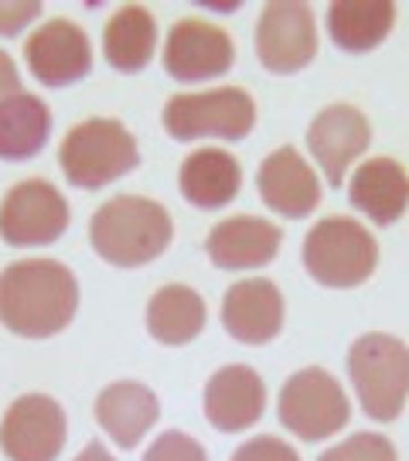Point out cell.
I'll use <instances>...</instances> for the list:
<instances>
[{
    "label": "cell",
    "mask_w": 409,
    "mask_h": 461,
    "mask_svg": "<svg viewBox=\"0 0 409 461\" xmlns=\"http://www.w3.org/2000/svg\"><path fill=\"white\" fill-rule=\"evenodd\" d=\"M79 308V284L58 260H21L0 274V321L24 339L68 329Z\"/></svg>",
    "instance_id": "obj_1"
},
{
    "label": "cell",
    "mask_w": 409,
    "mask_h": 461,
    "mask_svg": "<svg viewBox=\"0 0 409 461\" xmlns=\"http://www.w3.org/2000/svg\"><path fill=\"white\" fill-rule=\"evenodd\" d=\"M171 215L161 202L140 195L110 198L89 222L93 249L106 264L133 270L157 260L171 243Z\"/></svg>",
    "instance_id": "obj_2"
},
{
    "label": "cell",
    "mask_w": 409,
    "mask_h": 461,
    "mask_svg": "<svg viewBox=\"0 0 409 461\" xmlns=\"http://www.w3.org/2000/svg\"><path fill=\"white\" fill-rule=\"evenodd\" d=\"M58 161L72 188H102V185L123 178L127 171L137 167L140 150L133 133L110 116H93L82 120L66 133L62 148H58Z\"/></svg>",
    "instance_id": "obj_3"
},
{
    "label": "cell",
    "mask_w": 409,
    "mask_h": 461,
    "mask_svg": "<svg viewBox=\"0 0 409 461\" xmlns=\"http://www.w3.org/2000/svg\"><path fill=\"white\" fill-rule=\"evenodd\" d=\"M348 376L361 411L378 424L396 420L409 396V348L393 335H361L348 352Z\"/></svg>",
    "instance_id": "obj_4"
},
{
    "label": "cell",
    "mask_w": 409,
    "mask_h": 461,
    "mask_svg": "<svg viewBox=\"0 0 409 461\" xmlns=\"http://www.w3.org/2000/svg\"><path fill=\"white\" fill-rule=\"evenodd\" d=\"M304 267L325 287H359L376 274L378 243L355 219H321L304 240Z\"/></svg>",
    "instance_id": "obj_5"
},
{
    "label": "cell",
    "mask_w": 409,
    "mask_h": 461,
    "mask_svg": "<svg viewBox=\"0 0 409 461\" xmlns=\"http://www.w3.org/2000/svg\"><path fill=\"white\" fill-rule=\"evenodd\" d=\"M253 123H256V103L239 86L171 96L164 106V127L174 140H198V137L243 140L253 131Z\"/></svg>",
    "instance_id": "obj_6"
},
{
    "label": "cell",
    "mask_w": 409,
    "mask_h": 461,
    "mask_svg": "<svg viewBox=\"0 0 409 461\" xmlns=\"http://www.w3.org/2000/svg\"><path fill=\"white\" fill-rule=\"evenodd\" d=\"M351 407L342 383L325 369H300L280 390V424L300 441H325L348 424Z\"/></svg>",
    "instance_id": "obj_7"
},
{
    "label": "cell",
    "mask_w": 409,
    "mask_h": 461,
    "mask_svg": "<svg viewBox=\"0 0 409 461\" xmlns=\"http://www.w3.org/2000/svg\"><path fill=\"white\" fill-rule=\"evenodd\" d=\"M68 230V202L41 178L14 185L0 205V236L11 247H49Z\"/></svg>",
    "instance_id": "obj_8"
},
{
    "label": "cell",
    "mask_w": 409,
    "mask_h": 461,
    "mask_svg": "<svg viewBox=\"0 0 409 461\" xmlns=\"http://www.w3.org/2000/svg\"><path fill=\"white\" fill-rule=\"evenodd\" d=\"M256 55L270 72L287 76L311 66L317 55V32H314V14L300 0H277L266 4L256 24Z\"/></svg>",
    "instance_id": "obj_9"
},
{
    "label": "cell",
    "mask_w": 409,
    "mask_h": 461,
    "mask_svg": "<svg viewBox=\"0 0 409 461\" xmlns=\"http://www.w3.org/2000/svg\"><path fill=\"white\" fill-rule=\"evenodd\" d=\"M66 445V411L45 393L11 403L0 424V447L11 461H55Z\"/></svg>",
    "instance_id": "obj_10"
},
{
    "label": "cell",
    "mask_w": 409,
    "mask_h": 461,
    "mask_svg": "<svg viewBox=\"0 0 409 461\" xmlns=\"http://www.w3.org/2000/svg\"><path fill=\"white\" fill-rule=\"evenodd\" d=\"M24 59H28V68L38 83L62 89V86H72L89 76L93 45L79 24H72L66 17H55L28 38Z\"/></svg>",
    "instance_id": "obj_11"
},
{
    "label": "cell",
    "mask_w": 409,
    "mask_h": 461,
    "mask_svg": "<svg viewBox=\"0 0 409 461\" xmlns=\"http://www.w3.org/2000/svg\"><path fill=\"white\" fill-rule=\"evenodd\" d=\"M236 62V49L232 38L218 24L209 21H178L167 45H164V68L181 79V83H201V79H218L226 76Z\"/></svg>",
    "instance_id": "obj_12"
},
{
    "label": "cell",
    "mask_w": 409,
    "mask_h": 461,
    "mask_svg": "<svg viewBox=\"0 0 409 461\" xmlns=\"http://www.w3.org/2000/svg\"><path fill=\"white\" fill-rule=\"evenodd\" d=\"M372 140V127L361 116V110L348 106V103H334L314 116L311 131H307V148H311L314 161L321 165L325 178L331 188H342L348 165L369 150Z\"/></svg>",
    "instance_id": "obj_13"
},
{
    "label": "cell",
    "mask_w": 409,
    "mask_h": 461,
    "mask_svg": "<svg viewBox=\"0 0 409 461\" xmlns=\"http://www.w3.org/2000/svg\"><path fill=\"white\" fill-rule=\"evenodd\" d=\"M222 325L236 342H245V346L273 342L283 329L280 287L266 277L232 284L226 291V301H222Z\"/></svg>",
    "instance_id": "obj_14"
},
{
    "label": "cell",
    "mask_w": 409,
    "mask_h": 461,
    "mask_svg": "<svg viewBox=\"0 0 409 461\" xmlns=\"http://www.w3.org/2000/svg\"><path fill=\"white\" fill-rule=\"evenodd\" d=\"M266 411V386L249 366H222L205 386V417L215 430H249Z\"/></svg>",
    "instance_id": "obj_15"
},
{
    "label": "cell",
    "mask_w": 409,
    "mask_h": 461,
    "mask_svg": "<svg viewBox=\"0 0 409 461\" xmlns=\"http://www.w3.org/2000/svg\"><path fill=\"white\" fill-rule=\"evenodd\" d=\"M262 202L287 219H304L321 205V185L314 167L294 148L273 150L256 175Z\"/></svg>",
    "instance_id": "obj_16"
},
{
    "label": "cell",
    "mask_w": 409,
    "mask_h": 461,
    "mask_svg": "<svg viewBox=\"0 0 409 461\" xmlns=\"http://www.w3.org/2000/svg\"><path fill=\"white\" fill-rule=\"evenodd\" d=\"M280 230L256 215H236L218 222L209 232V260L218 270H253V267L270 264L280 253Z\"/></svg>",
    "instance_id": "obj_17"
},
{
    "label": "cell",
    "mask_w": 409,
    "mask_h": 461,
    "mask_svg": "<svg viewBox=\"0 0 409 461\" xmlns=\"http://www.w3.org/2000/svg\"><path fill=\"white\" fill-rule=\"evenodd\" d=\"M348 195L376 226H393L409 205V171L393 158H372L351 175Z\"/></svg>",
    "instance_id": "obj_18"
},
{
    "label": "cell",
    "mask_w": 409,
    "mask_h": 461,
    "mask_svg": "<svg viewBox=\"0 0 409 461\" xmlns=\"http://www.w3.org/2000/svg\"><path fill=\"white\" fill-rule=\"evenodd\" d=\"M157 417H161V403L144 383L123 379L106 386L96 400V420L123 451L140 445L144 434L157 424Z\"/></svg>",
    "instance_id": "obj_19"
},
{
    "label": "cell",
    "mask_w": 409,
    "mask_h": 461,
    "mask_svg": "<svg viewBox=\"0 0 409 461\" xmlns=\"http://www.w3.org/2000/svg\"><path fill=\"white\" fill-rule=\"evenodd\" d=\"M239 188H243V167L226 150H195L181 165V195L198 209H222L239 195Z\"/></svg>",
    "instance_id": "obj_20"
},
{
    "label": "cell",
    "mask_w": 409,
    "mask_h": 461,
    "mask_svg": "<svg viewBox=\"0 0 409 461\" xmlns=\"http://www.w3.org/2000/svg\"><path fill=\"white\" fill-rule=\"evenodd\" d=\"M51 113L31 93L0 99V161H28L49 144Z\"/></svg>",
    "instance_id": "obj_21"
},
{
    "label": "cell",
    "mask_w": 409,
    "mask_h": 461,
    "mask_svg": "<svg viewBox=\"0 0 409 461\" xmlns=\"http://www.w3.org/2000/svg\"><path fill=\"white\" fill-rule=\"evenodd\" d=\"M205 301L184 287V284H167L147 304V331L164 346H188L191 339L205 329Z\"/></svg>",
    "instance_id": "obj_22"
},
{
    "label": "cell",
    "mask_w": 409,
    "mask_h": 461,
    "mask_svg": "<svg viewBox=\"0 0 409 461\" xmlns=\"http://www.w3.org/2000/svg\"><path fill=\"white\" fill-rule=\"evenodd\" d=\"M157 45V24L150 17L147 7L130 4V7H120L102 34V51H106V62L116 72H140L150 62Z\"/></svg>",
    "instance_id": "obj_23"
},
{
    "label": "cell",
    "mask_w": 409,
    "mask_h": 461,
    "mask_svg": "<svg viewBox=\"0 0 409 461\" xmlns=\"http://www.w3.org/2000/svg\"><path fill=\"white\" fill-rule=\"evenodd\" d=\"M396 24V7L386 0L372 4H331L327 32L342 51H369L386 41Z\"/></svg>",
    "instance_id": "obj_24"
},
{
    "label": "cell",
    "mask_w": 409,
    "mask_h": 461,
    "mask_svg": "<svg viewBox=\"0 0 409 461\" xmlns=\"http://www.w3.org/2000/svg\"><path fill=\"white\" fill-rule=\"evenodd\" d=\"M317 461H396V447L386 434H351L348 441L325 451Z\"/></svg>",
    "instance_id": "obj_25"
},
{
    "label": "cell",
    "mask_w": 409,
    "mask_h": 461,
    "mask_svg": "<svg viewBox=\"0 0 409 461\" xmlns=\"http://www.w3.org/2000/svg\"><path fill=\"white\" fill-rule=\"evenodd\" d=\"M144 461H209V455H205V447L198 445L195 438H188L181 430H167L150 445Z\"/></svg>",
    "instance_id": "obj_26"
},
{
    "label": "cell",
    "mask_w": 409,
    "mask_h": 461,
    "mask_svg": "<svg viewBox=\"0 0 409 461\" xmlns=\"http://www.w3.org/2000/svg\"><path fill=\"white\" fill-rule=\"evenodd\" d=\"M232 461H300L297 458V451L287 441H280V438H253V441H245Z\"/></svg>",
    "instance_id": "obj_27"
},
{
    "label": "cell",
    "mask_w": 409,
    "mask_h": 461,
    "mask_svg": "<svg viewBox=\"0 0 409 461\" xmlns=\"http://www.w3.org/2000/svg\"><path fill=\"white\" fill-rule=\"evenodd\" d=\"M34 17H41V4H14V0H4L0 4V34H7V38H14L17 32H24L28 24H31Z\"/></svg>",
    "instance_id": "obj_28"
},
{
    "label": "cell",
    "mask_w": 409,
    "mask_h": 461,
    "mask_svg": "<svg viewBox=\"0 0 409 461\" xmlns=\"http://www.w3.org/2000/svg\"><path fill=\"white\" fill-rule=\"evenodd\" d=\"M14 93H21V76H17V66L11 62V55L0 51V99L14 96Z\"/></svg>",
    "instance_id": "obj_29"
},
{
    "label": "cell",
    "mask_w": 409,
    "mask_h": 461,
    "mask_svg": "<svg viewBox=\"0 0 409 461\" xmlns=\"http://www.w3.org/2000/svg\"><path fill=\"white\" fill-rule=\"evenodd\" d=\"M76 461H113V455H110V451H106L102 445H99V441H93V445L85 447V451H82Z\"/></svg>",
    "instance_id": "obj_30"
}]
</instances>
